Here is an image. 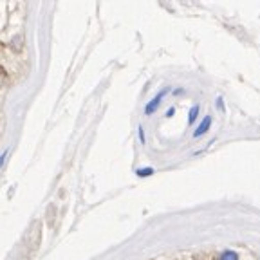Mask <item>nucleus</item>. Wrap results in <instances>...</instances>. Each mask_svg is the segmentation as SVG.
Here are the masks:
<instances>
[{"mask_svg":"<svg viewBox=\"0 0 260 260\" xmlns=\"http://www.w3.org/2000/svg\"><path fill=\"white\" fill-rule=\"evenodd\" d=\"M6 157H8V150H4V154H0V168H2V165L6 162Z\"/></svg>","mask_w":260,"mask_h":260,"instance_id":"7","label":"nucleus"},{"mask_svg":"<svg viewBox=\"0 0 260 260\" xmlns=\"http://www.w3.org/2000/svg\"><path fill=\"white\" fill-rule=\"evenodd\" d=\"M167 94H168V89H162L159 94H155L154 100H152V102L145 107V114H146V116H150V114H154L155 110H157V107L161 105V102H162V98L167 96Z\"/></svg>","mask_w":260,"mask_h":260,"instance_id":"1","label":"nucleus"},{"mask_svg":"<svg viewBox=\"0 0 260 260\" xmlns=\"http://www.w3.org/2000/svg\"><path fill=\"white\" fill-rule=\"evenodd\" d=\"M138 132H139V141H141V143H145L146 139H145V130H143V126H139V128H138Z\"/></svg>","mask_w":260,"mask_h":260,"instance_id":"6","label":"nucleus"},{"mask_svg":"<svg viewBox=\"0 0 260 260\" xmlns=\"http://www.w3.org/2000/svg\"><path fill=\"white\" fill-rule=\"evenodd\" d=\"M210 126H211V118H210V116H206V118L203 119V123H201V125L195 128L193 138H201L203 134H206L208 130H210Z\"/></svg>","mask_w":260,"mask_h":260,"instance_id":"2","label":"nucleus"},{"mask_svg":"<svg viewBox=\"0 0 260 260\" xmlns=\"http://www.w3.org/2000/svg\"><path fill=\"white\" fill-rule=\"evenodd\" d=\"M136 174L139 175V177H148V175H152L154 174V168H139Z\"/></svg>","mask_w":260,"mask_h":260,"instance_id":"5","label":"nucleus"},{"mask_svg":"<svg viewBox=\"0 0 260 260\" xmlns=\"http://www.w3.org/2000/svg\"><path fill=\"white\" fill-rule=\"evenodd\" d=\"M217 107H219L220 110H224V102H222V98H217Z\"/></svg>","mask_w":260,"mask_h":260,"instance_id":"8","label":"nucleus"},{"mask_svg":"<svg viewBox=\"0 0 260 260\" xmlns=\"http://www.w3.org/2000/svg\"><path fill=\"white\" fill-rule=\"evenodd\" d=\"M174 112H175V109H174V107H170V109L167 110V118H172V116H174Z\"/></svg>","mask_w":260,"mask_h":260,"instance_id":"9","label":"nucleus"},{"mask_svg":"<svg viewBox=\"0 0 260 260\" xmlns=\"http://www.w3.org/2000/svg\"><path fill=\"white\" fill-rule=\"evenodd\" d=\"M197 118H199V105H193L188 112V123L191 125V123L197 121Z\"/></svg>","mask_w":260,"mask_h":260,"instance_id":"3","label":"nucleus"},{"mask_svg":"<svg viewBox=\"0 0 260 260\" xmlns=\"http://www.w3.org/2000/svg\"><path fill=\"white\" fill-rule=\"evenodd\" d=\"M219 260H239V255L235 251H224L222 255L219 256Z\"/></svg>","mask_w":260,"mask_h":260,"instance_id":"4","label":"nucleus"}]
</instances>
